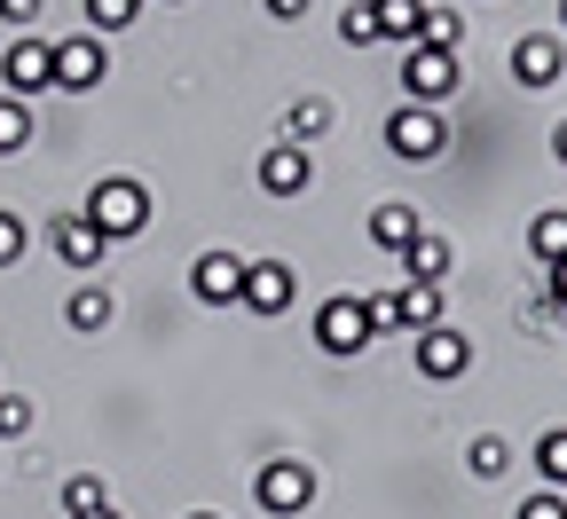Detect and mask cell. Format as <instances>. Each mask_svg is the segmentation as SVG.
<instances>
[{
  "mask_svg": "<svg viewBox=\"0 0 567 519\" xmlns=\"http://www.w3.org/2000/svg\"><path fill=\"white\" fill-rule=\"evenodd\" d=\"M80 212L95 220V229H103L111 245H126V237L151 229V189L126 181V174H111V181H95V189H87V205H80Z\"/></svg>",
  "mask_w": 567,
  "mask_h": 519,
  "instance_id": "obj_1",
  "label": "cell"
},
{
  "mask_svg": "<svg viewBox=\"0 0 567 519\" xmlns=\"http://www.w3.org/2000/svg\"><path fill=\"white\" fill-rule=\"evenodd\" d=\"M442 150H450V126H442L434 103H402V111H386V158H402V166H434Z\"/></svg>",
  "mask_w": 567,
  "mask_h": 519,
  "instance_id": "obj_2",
  "label": "cell"
},
{
  "mask_svg": "<svg viewBox=\"0 0 567 519\" xmlns=\"http://www.w3.org/2000/svg\"><path fill=\"white\" fill-rule=\"evenodd\" d=\"M252 504H260L268 519H300V511L316 504V465H300V457H268V465L252 473Z\"/></svg>",
  "mask_w": 567,
  "mask_h": 519,
  "instance_id": "obj_3",
  "label": "cell"
},
{
  "mask_svg": "<svg viewBox=\"0 0 567 519\" xmlns=\"http://www.w3.org/2000/svg\"><path fill=\"white\" fill-rule=\"evenodd\" d=\"M48 252H55L71 276H103V260H111V237L95 229L87 212H48Z\"/></svg>",
  "mask_w": 567,
  "mask_h": 519,
  "instance_id": "obj_4",
  "label": "cell"
},
{
  "mask_svg": "<svg viewBox=\"0 0 567 519\" xmlns=\"http://www.w3.org/2000/svg\"><path fill=\"white\" fill-rule=\"evenodd\" d=\"M40 87H55V40H40V32H17L9 48H0V95H40Z\"/></svg>",
  "mask_w": 567,
  "mask_h": 519,
  "instance_id": "obj_5",
  "label": "cell"
},
{
  "mask_svg": "<svg viewBox=\"0 0 567 519\" xmlns=\"http://www.w3.org/2000/svg\"><path fill=\"white\" fill-rule=\"evenodd\" d=\"M292 300H300V268L292 260H245V315H292Z\"/></svg>",
  "mask_w": 567,
  "mask_h": 519,
  "instance_id": "obj_6",
  "label": "cell"
},
{
  "mask_svg": "<svg viewBox=\"0 0 567 519\" xmlns=\"http://www.w3.org/2000/svg\"><path fill=\"white\" fill-rule=\"evenodd\" d=\"M371 339H379V331H371V308H363V300H323V308H316V346H323L331 362H354Z\"/></svg>",
  "mask_w": 567,
  "mask_h": 519,
  "instance_id": "obj_7",
  "label": "cell"
},
{
  "mask_svg": "<svg viewBox=\"0 0 567 519\" xmlns=\"http://www.w3.org/2000/svg\"><path fill=\"white\" fill-rule=\"evenodd\" d=\"M111 80V48H103V32H71V40H55V87L63 95H87V87H103Z\"/></svg>",
  "mask_w": 567,
  "mask_h": 519,
  "instance_id": "obj_8",
  "label": "cell"
},
{
  "mask_svg": "<svg viewBox=\"0 0 567 519\" xmlns=\"http://www.w3.org/2000/svg\"><path fill=\"white\" fill-rule=\"evenodd\" d=\"M402 87H410V103H434V111H442V103L457 95V55H450V48H425V40L402 48Z\"/></svg>",
  "mask_w": 567,
  "mask_h": 519,
  "instance_id": "obj_9",
  "label": "cell"
},
{
  "mask_svg": "<svg viewBox=\"0 0 567 519\" xmlns=\"http://www.w3.org/2000/svg\"><path fill=\"white\" fill-rule=\"evenodd\" d=\"M410 362H417V378L450 386V378H465V370H473V339L450 331V323H434V331H417V339H410Z\"/></svg>",
  "mask_w": 567,
  "mask_h": 519,
  "instance_id": "obj_10",
  "label": "cell"
},
{
  "mask_svg": "<svg viewBox=\"0 0 567 519\" xmlns=\"http://www.w3.org/2000/svg\"><path fill=\"white\" fill-rule=\"evenodd\" d=\"M189 300L197 308H237L245 300V260L237 252H197L189 260Z\"/></svg>",
  "mask_w": 567,
  "mask_h": 519,
  "instance_id": "obj_11",
  "label": "cell"
},
{
  "mask_svg": "<svg viewBox=\"0 0 567 519\" xmlns=\"http://www.w3.org/2000/svg\"><path fill=\"white\" fill-rule=\"evenodd\" d=\"M559 71H567V40L559 32H520L513 40V80L520 87H551Z\"/></svg>",
  "mask_w": 567,
  "mask_h": 519,
  "instance_id": "obj_12",
  "label": "cell"
},
{
  "mask_svg": "<svg viewBox=\"0 0 567 519\" xmlns=\"http://www.w3.org/2000/svg\"><path fill=\"white\" fill-rule=\"evenodd\" d=\"M316 181V158L300 150V142H276V150H260V189L268 197H300Z\"/></svg>",
  "mask_w": 567,
  "mask_h": 519,
  "instance_id": "obj_13",
  "label": "cell"
},
{
  "mask_svg": "<svg viewBox=\"0 0 567 519\" xmlns=\"http://www.w3.org/2000/svg\"><path fill=\"white\" fill-rule=\"evenodd\" d=\"M442 323V283H394V339H417Z\"/></svg>",
  "mask_w": 567,
  "mask_h": 519,
  "instance_id": "obj_14",
  "label": "cell"
},
{
  "mask_svg": "<svg viewBox=\"0 0 567 519\" xmlns=\"http://www.w3.org/2000/svg\"><path fill=\"white\" fill-rule=\"evenodd\" d=\"M111 315H118V300H111V283H95V276L63 300V323L80 331V339H103V331H111Z\"/></svg>",
  "mask_w": 567,
  "mask_h": 519,
  "instance_id": "obj_15",
  "label": "cell"
},
{
  "mask_svg": "<svg viewBox=\"0 0 567 519\" xmlns=\"http://www.w3.org/2000/svg\"><path fill=\"white\" fill-rule=\"evenodd\" d=\"M417 229H425V212H417V205H402V197L371 205V245H379V252H394V260H402Z\"/></svg>",
  "mask_w": 567,
  "mask_h": 519,
  "instance_id": "obj_16",
  "label": "cell"
},
{
  "mask_svg": "<svg viewBox=\"0 0 567 519\" xmlns=\"http://www.w3.org/2000/svg\"><path fill=\"white\" fill-rule=\"evenodd\" d=\"M442 276H450V237L417 229V237H410V252H402V283H442Z\"/></svg>",
  "mask_w": 567,
  "mask_h": 519,
  "instance_id": "obj_17",
  "label": "cell"
},
{
  "mask_svg": "<svg viewBox=\"0 0 567 519\" xmlns=\"http://www.w3.org/2000/svg\"><path fill=\"white\" fill-rule=\"evenodd\" d=\"M371 17H379V40H394V48H417L425 0H371Z\"/></svg>",
  "mask_w": 567,
  "mask_h": 519,
  "instance_id": "obj_18",
  "label": "cell"
},
{
  "mask_svg": "<svg viewBox=\"0 0 567 519\" xmlns=\"http://www.w3.org/2000/svg\"><path fill=\"white\" fill-rule=\"evenodd\" d=\"M32 150V103L24 95H0V158Z\"/></svg>",
  "mask_w": 567,
  "mask_h": 519,
  "instance_id": "obj_19",
  "label": "cell"
},
{
  "mask_svg": "<svg viewBox=\"0 0 567 519\" xmlns=\"http://www.w3.org/2000/svg\"><path fill=\"white\" fill-rule=\"evenodd\" d=\"M323 126H331V103H323V95H300L292 111H284V142H300V150H308Z\"/></svg>",
  "mask_w": 567,
  "mask_h": 519,
  "instance_id": "obj_20",
  "label": "cell"
},
{
  "mask_svg": "<svg viewBox=\"0 0 567 519\" xmlns=\"http://www.w3.org/2000/svg\"><path fill=\"white\" fill-rule=\"evenodd\" d=\"M528 252H536V268L567 260V212H536L528 220Z\"/></svg>",
  "mask_w": 567,
  "mask_h": 519,
  "instance_id": "obj_21",
  "label": "cell"
},
{
  "mask_svg": "<svg viewBox=\"0 0 567 519\" xmlns=\"http://www.w3.org/2000/svg\"><path fill=\"white\" fill-rule=\"evenodd\" d=\"M465 465H473V480H505V473H513V449H505V433H473Z\"/></svg>",
  "mask_w": 567,
  "mask_h": 519,
  "instance_id": "obj_22",
  "label": "cell"
},
{
  "mask_svg": "<svg viewBox=\"0 0 567 519\" xmlns=\"http://www.w3.org/2000/svg\"><path fill=\"white\" fill-rule=\"evenodd\" d=\"M103 504H111V480H103V473H71V480H63V519L103 511Z\"/></svg>",
  "mask_w": 567,
  "mask_h": 519,
  "instance_id": "obj_23",
  "label": "cell"
},
{
  "mask_svg": "<svg viewBox=\"0 0 567 519\" xmlns=\"http://www.w3.org/2000/svg\"><path fill=\"white\" fill-rule=\"evenodd\" d=\"M536 473H544V488H567V425H551L536 440Z\"/></svg>",
  "mask_w": 567,
  "mask_h": 519,
  "instance_id": "obj_24",
  "label": "cell"
},
{
  "mask_svg": "<svg viewBox=\"0 0 567 519\" xmlns=\"http://www.w3.org/2000/svg\"><path fill=\"white\" fill-rule=\"evenodd\" d=\"M32 252V220L24 212H9V205H0V268H17Z\"/></svg>",
  "mask_w": 567,
  "mask_h": 519,
  "instance_id": "obj_25",
  "label": "cell"
},
{
  "mask_svg": "<svg viewBox=\"0 0 567 519\" xmlns=\"http://www.w3.org/2000/svg\"><path fill=\"white\" fill-rule=\"evenodd\" d=\"M417 40H425V48H450V55H457V40H465V17H457V9H425Z\"/></svg>",
  "mask_w": 567,
  "mask_h": 519,
  "instance_id": "obj_26",
  "label": "cell"
},
{
  "mask_svg": "<svg viewBox=\"0 0 567 519\" xmlns=\"http://www.w3.org/2000/svg\"><path fill=\"white\" fill-rule=\"evenodd\" d=\"M32 394H0V440H32Z\"/></svg>",
  "mask_w": 567,
  "mask_h": 519,
  "instance_id": "obj_27",
  "label": "cell"
},
{
  "mask_svg": "<svg viewBox=\"0 0 567 519\" xmlns=\"http://www.w3.org/2000/svg\"><path fill=\"white\" fill-rule=\"evenodd\" d=\"M134 17H142V0H87V24L95 32H126Z\"/></svg>",
  "mask_w": 567,
  "mask_h": 519,
  "instance_id": "obj_28",
  "label": "cell"
},
{
  "mask_svg": "<svg viewBox=\"0 0 567 519\" xmlns=\"http://www.w3.org/2000/svg\"><path fill=\"white\" fill-rule=\"evenodd\" d=\"M339 40L347 48H379V17L371 9H339Z\"/></svg>",
  "mask_w": 567,
  "mask_h": 519,
  "instance_id": "obj_29",
  "label": "cell"
},
{
  "mask_svg": "<svg viewBox=\"0 0 567 519\" xmlns=\"http://www.w3.org/2000/svg\"><path fill=\"white\" fill-rule=\"evenodd\" d=\"M513 519H567V496H559V488H536V496H520Z\"/></svg>",
  "mask_w": 567,
  "mask_h": 519,
  "instance_id": "obj_30",
  "label": "cell"
},
{
  "mask_svg": "<svg viewBox=\"0 0 567 519\" xmlns=\"http://www.w3.org/2000/svg\"><path fill=\"white\" fill-rule=\"evenodd\" d=\"M48 17V0H0V24H17V32H32Z\"/></svg>",
  "mask_w": 567,
  "mask_h": 519,
  "instance_id": "obj_31",
  "label": "cell"
},
{
  "mask_svg": "<svg viewBox=\"0 0 567 519\" xmlns=\"http://www.w3.org/2000/svg\"><path fill=\"white\" fill-rule=\"evenodd\" d=\"M260 9H268L276 24H292V17H308V0H260Z\"/></svg>",
  "mask_w": 567,
  "mask_h": 519,
  "instance_id": "obj_32",
  "label": "cell"
},
{
  "mask_svg": "<svg viewBox=\"0 0 567 519\" xmlns=\"http://www.w3.org/2000/svg\"><path fill=\"white\" fill-rule=\"evenodd\" d=\"M551 158H559V166H567V118H559V126H551Z\"/></svg>",
  "mask_w": 567,
  "mask_h": 519,
  "instance_id": "obj_33",
  "label": "cell"
},
{
  "mask_svg": "<svg viewBox=\"0 0 567 519\" xmlns=\"http://www.w3.org/2000/svg\"><path fill=\"white\" fill-rule=\"evenodd\" d=\"M551 32H559V40H567V0H559V24H551Z\"/></svg>",
  "mask_w": 567,
  "mask_h": 519,
  "instance_id": "obj_34",
  "label": "cell"
},
{
  "mask_svg": "<svg viewBox=\"0 0 567 519\" xmlns=\"http://www.w3.org/2000/svg\"><path fill=\"white\" fill-rule=\"evenodd\" d=\"M80 519H118V511H111V504H103V511H80Z\"/></svg>",
  "mask_w": 567,
  "mask_h": 519,
  "instance_id": "obj_35",
  "label": "cell"
},
{
  "mask_svg": "<svg viewBox=\"0 0 567 519\" xmlns=\"http://www.w3.org/2000/svg\"><path fill=\"white\" fill-rule=\"evenodd\" d=\"M182 519H221V511H182Z\"/></svg>",
  "mask_w": 567,
  "mask_h": 519,
  "instance_id": "obj_36",
  "label": "cell"
},
{
  "mask_svg": "<svg viewBox=\"0 0 567 519\" xmlns=\"http://www.w3.org/2000/svg\"><path fill=\"white\" fill-rule=\"evenodd\" d=\"M166 9H189V0H166Z\"/></svg>",
  "mask_w": 567,
  "mask_h": 519,
  "instance_id": "obj_37",
  "label": "cell"
}]
</instances>
